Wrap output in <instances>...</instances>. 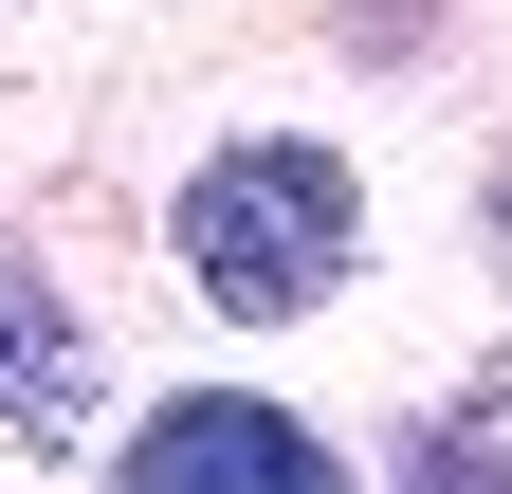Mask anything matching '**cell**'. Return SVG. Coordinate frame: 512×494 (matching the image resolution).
Instances as JSON below:
<instances>
[{
  "label": "cell",
  "instance_id": "6da1fadb",
  "mask_svg": "<svg viewBox=\"0 0 512 494\" xmlns=\"http://www.w3.org/2000/svg\"><path fill=\"white\" fill-rule=\"evenodd\" d=\"M183 275H202V312L238 330H293V312H330V275L366 257V183L311 147V129H256L220 165H183Z\"/></svg>",
  "mask_w": 512,
  "mask_h": 494
},
{
  "label": "cell",
  "instance_id": "7a4b0ae2",
  "mask_svg": "<svg viewBox=\"0 0 512 494\" xmlns=\"http://www.w3.org/2000/svg\"><path fill=\"white\" fill-rule=\"evenodd\" d=\"M110 494H348V458H330V421H293L256 385H183V403L128 421Z\"/></svg>",
  "mask_w": 512,
  "mask_h": 494
},
{
  "label": "cell",
  "instance_id": "3957f363",
  "mask_svg": "<svg viewBox=\"0 0 512 494\" xmlns=\"http://www.w3.org/2000/svg\"><path fill=\"white\" fill-rule=\"evenodd\" d=\"M0 421L19 440H74L92 421V330H74V293L37 257H0Z\"/></svg>",
  "mask_w": 512,
  "mask_h": 494
},
{
  "label": "cell",
  "instance_id": "277c9868",
  "mask_svg": "<svg viewBox=\"0 0 512 494\" xmlns=\"http://www.w3.org/2000/svg\"><path fill=\"white\" fill-rule=\"evenodd\" d=\"M421 494H512V458L494 440H421Z\"/></svg>",
  "mask_w": 512,
  "mask_h": 494
}]
</instances>
